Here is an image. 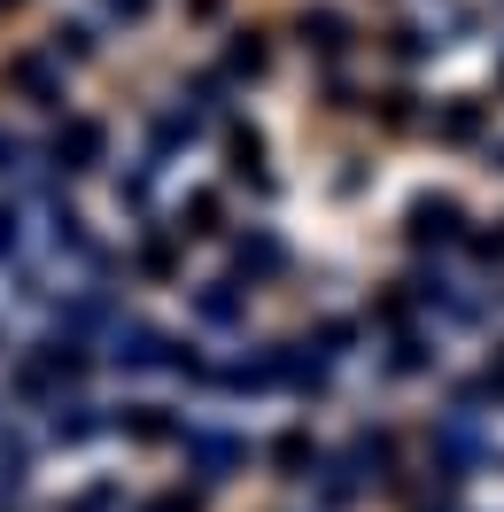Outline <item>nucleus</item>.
<instances>
[{
    "mask_svg": "<svg viewBox=\"0 0 504 512\" xmlns=\"http://www.w3.org/2000/svg\"><path fill=\"white\" fill-rule=\"evenodd\" d=\"M63 156H70V163H94V156H101V125H70V132H63Z\"/></svg>",
    "mask_w": 504,
    "mask_h": 512,
    "instance_id": "f257e3e1",
    "label": "nucleus"
}]
</instances>
